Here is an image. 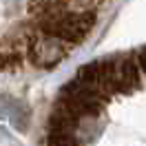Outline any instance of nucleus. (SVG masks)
I'll return each instance as SVG.
<instances>
[{"label":"nucleus","instance_id":"nucleus-2","mask_svg":"<svg viewBox=\"0 0 146 146\" xmlns=\"http://www.w3.org/2000/svg\"><path fill=\"white\" fill-rule=\"evenodd\" d=\"M0 117L9 119L13 126H18L20 131H25L29 124V111L22 102L13 100L9 95H0Z\"/></svg>","mask_w":146,"mask_h":146},{"label":"nucleus","instance_id":"nucleus-3","mask_svg":"<svg viewBox=\"0 0 146 146\" xmlns=\"http://www.w3.org/2000/svg\"><path fill=\"white\" fill-rule=\"evenodd\" d=\"M49 146H82L73 133H49Z\"/></svg>","mask_w":146,"mask_h":146},{"label":"nucleus","instance_id":"nucleus-4","mask_svg":"<svg viewBox=\"0 0 146 146\" xmlns=\"http://www.w3.org/2000/svg\"><path fill=\"white\" fill-rule=\"evenodd\" d=\"M139 60H142V69L146 71V49L142 51V58H139Z\"/></svg>","mask_w":146,"mask_h":146},{"label":"nucleus","instance_id":"nucleus-1","mask_svg":"<svg viewBox=\"0 0 146 146\" xmlns=\"http://www.w3.org/2000/svg\"><path fill=\"white\" fill-rule=\"evenodd\" d=\"M66 49H69V44L64 40L44 33L40 40L33 42V60L40 66H53V64H58L64 58Z\"/></svg>","mask_w":146,"mask_h":146}]
</instances>
